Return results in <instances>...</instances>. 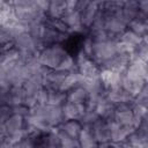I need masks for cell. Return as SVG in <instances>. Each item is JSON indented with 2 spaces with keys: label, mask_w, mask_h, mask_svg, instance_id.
Listing matches in <instances>:
<instances>
[{
  "label": "cell",
  "mask_w": 148,
  "mask_h": 148,
  "mask_svg": "<svg viewBox=\"0 0 148 148\" xmlns=\"http://www.w3.org/2000/svg\"><path fill=\"white\" fill-rule=\"evenodd\" d=\"M68 54L65 44H53L45 46L38 53L40 64L49 69H57L65 57Z\"/></svg>",
  "instance_id": "cell-1"
},
{
  "label": "cell",
  "mask_w": 148,
  "mask_h": 148,
  "mask_svg": "<svg viewBox=\"0 0 148 148\" xmlns=\"http://www.w3.org/2000/svg\"><path fill=\"white\" fill-rule=\"evenodd\" d=\"M118 53V37L110 38L104 42H95L91 58L99 65V67Z\"/></svg>",
  "instance_id": "cell-2"
},
{
  "label": "cell",
  "mask_w": 148,
  "mask_h": 148,
  "mask_svg": "<svg viewBox=\"0 0 148 148\" xmlns=\"http://www.w3.org/2000/svg\"><path fill=\"white\" fill-rule=\"evenodd\" d=\"M105 97L114 106H117L119 104H124V103H127V104L134 103V97L130 92H127L121 86L108 88L105 91Z\"/></svg>",
  "instance_id": "cell-3"
},
{
  "label": "cell",
  "mask_w": 148,
  "mask_h": 148,
  "mask_svg": "<svg viewBox=\"0 0 148 148\" xmlns=\"http://www.w3.org/2000/svg\"><path fill=\"white\" fill-rule=\"evenodd\" d=\"M91 128L98 142V147H109V143L111 141V134H110L108 120L99 118L96 123L91 125Z\"/></svg>",
  "instance_id": "cell-4"
},
{
  "label": "cell",
  "mask_w": 148,
  "mask_h": 148,
  "mask_svg": "<svg viewBox=\"0 0 148 148\" xmlns=\"http://www.w3.org/2000/svg\"><path fill=\"white\" fill-rule=\"evenodd\" d=\"M77 72L87 79H96L99 77L101 67L92 58L88 57L77 62Z\"/></svg>",
  "instance_id": "cell-5"
},
{
  "label": "cell",
  "mask_w": 148,
  "mask_h": 148,
  "mask_svg": "<svg viewBox=\"0 0 148 148\" xmlns=\"http://www.w3.org/2000/svg\"><path fill=\"white\" fill-rule=\"evenodd\" d=\"M65 72L58 71V69H46L44 73V87L46 89H60L64 83V80L66 77Z\"/></svg>",
  "instance_id": "cell-6"
},
{
  "label": "cell",
  "mask_w": 148,
  "mask_h": 148,
  "mask_svg": "<svg viewBox=\"0 0 148 148\" xmlns=\"http://www.w3.org/2000/svg\"><path fill=\"white\" fill-rule=\"evenodd\" d=\"M146 84V80L143 79H132L130 77L125 71L120 72V86L130 92L133 97H135L139 91L142 89V87Z\"/></svg>",
  "instance_id": "cell-7"
},
{
  "label": "cell",
  "mask_w": 148,
  "mask_h": 148,
  "mask_svg": "<svg viewBox=\"0 0 148 148\" xmlns=\"http://www.w3.org/2000/svg\"><path fill=\"white\" fill-rule=\"evenodd\" d=\"M101 10V6L95 1V0H90L88 2V5L80 12L81 14V21H82V24L89 29L92 24V22L95 21L96 16L98 15Z\"/></svg>",
  "instance_id": "cell-8"
},
{
  "label": "cell",
  "mask_w": 148,
  "mask_h": 148,
  "mask_svg": "<svg viewBox=\"0 0 148 148\" xmlns=\"http://www.w3.org/2000/svg\"><path fill=\"white\" fill-rule=\"evenodd\" d=\"M87 110V104H79L73 103L69 101H66L62 105V111L65 119H80V117L83 114V112Z\"/></svg>",
  "instance_id": "cell-9"
},
{
  "label": "cell",
  "mask_w": 148,
  "mask_h": 148,
  "mask_svg": "<svg viewBox=\"0 0 148 148\" xmlns=\"http://www.w3.org/2000/svg\"><path fill=\"white\" fill-rule=\"evenodd\" d=\"M65 116L62 111V106L60 105H51L47 104V110H46V121L52 126H60L65 121Z\"/></svg>",
  "instance_id": "cell-10"
},
{
  "label": "cell",
  "mask_w": 148,
  "mask_h": 148,
  "mask_svg": "<svg viewBox=\"0 0 148 148\" xmlns=\"http://www.w3.org/2000/svg\"><path fill=\"white\" fill-rule=\"evenodd\" d=\"M39 146L49 148H59L61 147V140L59 134V126L52 127V130L39 138Z\"/></svg>",
  "instance_id": "cell-11"
},
{
  "label": "cell",
  "mask_w": 148,
  "mask_h": 148,
  "mask_svg": "<svg viewBox=\"0 0 148 148\" xmlns=\"http://www.w3.org/2000/svg\"><path fill=\"white\" fill-rule=\"evenodd\" d=\"M99 77H101V80L104 83L106 89L120 86V73L119 72H116V71H112V69L102 68Z\"/></svg>",
  "instance_id": "cell-12"
},
{
  "label": "cell",
  "mask_w": 148,
  "mask_h": 148,
  "mask_svg": "<svg viewBox=\"0 0 148 148\" xmlns=\"http://www.w3.org/2000/svg\"><path fill=\"white\" fill-rule=\"evenodd\" d=\"M80 146L83 148H92V147H98V142L94 135L91 126H83L82 131L79 136Z\"/></svg>",
  "instance_id": "cell-13"
},
{
  "label": "cell",
  "mask_w": 148,
  "mask_h": 148,
  "mask_svg": "<svg viewBox=\"0 0 148 148\" xmlns=\"http://www.w3.org/2000/svg\"><path fill=\"white\" fill-rule=\"evenodd\" d=\"M67 101L79 104H87L88 91L82 87H74L67 91Z\"/></svg>",
  "instance_id": "cell-14"
},
{
  "label": "cell",
  "mask_w": 148,
  "mask_h": 148,
  "mask_svg": "<svg viewBox=\"0 0 148 148\" xmlns=\"http://www.w3.org/2000/svg\"><path fill=\"white\" fill-rule=\"evenodd\" d=\"M118 40H119L120 43H123V44L128 45V46L136 47L138 45H140V44L142 43V37L127 28L124 32H121V34L118 36Z\"/></svg>",
  "instance_id": "cell-15"
},
{
  "label": "cell",
  "mask_w": 148,
  "mask_h": 148,
  "mask_svg": "<svg viewBox=\"0 0 148 148\" xmlns=\"http://www.w3.org/2000/svg\"><path fill=\"white\" fill-rule=\"evenodd\" d=\"M60 127H61L67 134H69L71 136L79 139L83 125L81 124V121H80L79 119H67V120H65V121L60 125Z\"/></svg>",
  "instance_id": "cell-16"
},
{
  "label": "cell",
  "mask_w": 148,
  "mask_h": 148,
  "mask_svg": "<svg viewBox=\"0 0 148 148\" xmlns=\"http://www.w3.org/2000/svg\"><path fill=\"white\" fill-rule=\"evenodd\" d=\"M121 13L126 21L130 23L133 18L136 17L139 13V1L138 0H126L124 6L121 7Z\"/></svg>",
  "instance_id": "cell-17"
},
{
  "label": "cell",
  "mask_w": 148,
  "mask_h": 148,
  "mask_svg": "<svg viewBox=\"0 0 148 148\" xmlns=\"http://www.w3.org/2000/svg\"><path fill=\"white\" fill-rule=\"evenodd\" d=\"M66 10V0H51L46 15L49 18H60Z\"/></svg>",
  "instance_id": "cell-18"
},
{
  "label": "cell",
  "mask_w": 148,
  "mask_h": 148,
  "mask_svg": "<svg viewBox=\"0 0 148 148\" xmlns=\"http://www.w3.org/2000/svg\"><path fill=\"white\" fill-rule=\"evenodd\" d=\"M49 90V104L62 106L67 101V92L60 89H47Z\"/></svg>",
  "instance_id": "cell-19"
},
{
  "label": "cell",
  "mask_w": 148,
  "mask_h": 148,
  "mask_svg": "<svg viewBox=\"0 0 148 148\" xmlns=\"http://www.w3.org/2000/svg\"><path fill=\"white\" fill-rule=\"evenodd\" d=\"M127 28H128L130 30L134 31L135 34L140 35L141 37L145 36V35L148 32L147 25H146V20H143V18H141V17H138V16H136L135 18H133V20L128 23Z\"/></svg>",
  "instance_id": "cell-20"
},
{
  "label": "cell",
  "mask_w": 148,
  "mask_h": 148,
  "mask_svg": "<svg viewBox=\"0 0 148 148\" xmlns=\"http://www.w3.org/2000/svg\"><path fill=\"white\" fill-rule=\"evenodd\" d=\"M45 25H46V22H42V21H34L31 23H29L27 25V31L36 39H39L42 38V35L44 32V29H45Z\"/></svg>",
  "instance_id": "cell-21"
},
{
  "label": "cell",
  "mask_w": 148,
  "mask_h": 148,
  "mask_svg": "<svg viewBox=\"0 0 148 148\" xmlns=\"http://www.w3.org/2000/svg\"><path fill=\"white\" fill-rule=\"evenodd\" d=\"M59 134H60V140H61V147L62 148H77V147H81L79 139L73 138L69 134H67L60 126H59Z\"/></svg>",
  "instance_id": "cell-22"
},
{
  "label": "cell",
  "mask_w": 148,
  "mask_h": 148,
  "mask_svg": "<svg viewBox=\"0 0 148 148\" xmlns=\"http://www.w3.org/2000/svg\"><path fill=\"white\" fill-rule=\"evenodd\" d=\"M57 69L61 71V72H65V73H71V72L77 71V64H76L75 57H73L72 54L68 53L65 57V59L61 61V64L59 65V67Z\"/></svg>",
  "instance_id": "cell-23"
},
{
  "label": "cell",
  "mask_w": 148,
  "mask_h": 148,
  "mask_svg": "<svg viewBox=\"0 0 148 148\" xmlns=\"http://www.w3.org/2000/svg\"><path fill=\"white\" fill-rule=\"evenodd\" d=\"M101 117L98 116V113L95 111L94 108H88L87 106V110L83 112V114L80 117V121L83 126H91L94 123H96Z\"/></svg>",
  "instance_id": "cell-24"
},
{
  "label": "cell",
  "mask_w": 148,
  "mask_h": 148,
  "mask_svg": "<svg viewBox=\"0 0 148 148\" xmlns=\"http://www.w3.org/2000/svg\"><path fill=\"white\" fill-rule=\"evenodd\" d=\"M94 45H95V42H94L92 37H91L89 34H87V35L84 36V38L82 39V43H81V50H82L88 57L91 58V56H92V51H94Z\"/></svg>",
  "instance_id": "cell-25"
},
{
  "label": "cell",
  "mask_w": 148,
  "mask_h": 148,
  "mask_svg": "<svg viewBox=\"0 0 148 148\" xmlns=\"http://www.w3.org/2000/svg\"><path fill=\"white\" fill-rule=\"evenodd\" d=\"M131 56H134L136 58H139L140 60L145 61L146 64H148V45H146L143 42L138 45L134 50V52L131 54Z\"/></svg>",
  "instance_id": "cell-26"
},
{
  "label": "cell",
  "mask_w": 148,
  "mask_h": 148,
  "mask_svg": "<svg viewBox=\"0 0 148 148\" xmlns=\"http://www.w3.org/2000/svg\"><path fill=\"white\" fill-rule=\"evenodd\" d=\"M134 103H139L148 108V82H146L139 94L134 97Z\"/></svg>",
  "instance_id": "cell-27"
},
{
  "label": "cell",
  "mask_w": 148,
  "mask_h": 148,
  "mask_svg": "<svg viewBox=\"0 0 148 148\" xmlns=\"http://www.w3.org/2000/svg\"><path fill=\"white\" fill-rule=\"evenodd\" d=\"M132 111H133L135 118H138L139 120H142V118L148 113V108L142 104H139V103H133Z\"/></svg>",
  "instance_id": "cell-28"
},
{
  "label": "cell",
  "mask_w": 148,
  "mask_h": 148,
  "mask_svg": "<svg viewBox=\"0 0 148 148\" xmlns=\"http://www.w3.org/2000/svg\"><path fill=\"white\" fill-rule=\"evenodd\" d=\"M12 114H13V109L10 105L0 106V123H5Z\"/></svg>",
  "instance_id": "cell-29"
},
{
  "label": "cell",
  "mask_w": 148,
  "mask_h": 148,
  "mask_svg": "<svg viewBox=\"0 0 148 148\" xmlns=\"http://www.w3.org/2000/svg\"><path fill=\"white\" fill-rule=\"evenodd\" d=\"M37 102L38 104H49V90L44 87L43 89L39 90V92L37 94Z\"/></svg>",
  "instance_id": "cell-30"
},
{
  "label": "cell",
  "mask_w": 148,
  "mask_h": 148,
  "mask_svg": "<svg viewBox=\"0 0 148 148\" xmlns=\"http://www.w3.org/2000/svg\"><path fill=\"white\" fill-rule=\"evenodd\" d=\"M35 5L38 10L46 13L49 10V7L51 5V0H35Z\"/></svg>",
  "instance_id": "cell-31"
},
{
  "label": "cell",
  "mask_w": 148,
  "mask_h": 148,
  "mask_svg": "<svg viewBox=\"0 0 148 148\" xmlns=\"http://www.w3.org/2000/svg\"><path fill=\"white\" fill-rule=\"evenodd\" d=\"M80 0H66V9H76Z\"/></svg>",
  "instance_id": "cell-32"
},
{
  "label": "cell",
  "mask_w": 148,
  "mask_h": 148,
  "mask_svg": "<svg viewBox=\"0 0 148 148\" xmlns=\"http://www.w3.org/2000/svg\"><path fill=\"white\" fill-rule=\"evenodd\" d=\"M139 127H141V128H143V130L148 131V113L142 118L141 124H140V126H139Z\"/></svg>",
  "instance_id": "cell-33"
},
{
  "label": "cell",
  "mask_w": 148,
  "mask_h": 148,
  "mask_svg": "<svg viewBox=\"0 0 148 148\" xmlns=\"http://www.w3.org/2000/svg\"><path fill=\"white\" fill-rule=\"evenodd\" d=\"M142 42H143L146 45H148V32H147L145 36H142Z\"/></svg>",
  "instance_id": "cell-34"
},
{
  "label": "cell",
  "mask_w": 148,
  "mask_h": 148,
  "mask_svg": "<svg viewBox=\"0 0 148 148\" xmlns=\"http://www.w3.org/2000/svg\"><path fill=\"white\" fill-rule=\"evenodd\" d=\"M7 1H9V0H7Z\"/></svg>",
  "instance_id": "cell-35"
},
{
  "label": "cell",
  "mask_w": 148,
  "mask_h": 148,
  "mask_svg": "<svg viewBox=\"0 0 148 148\" xmlns=\"http://www.w3.org/2000/svg\"><path fill=\"white\" fill-rule=\"evenodd\" d=\"M138 1H139V0H138Z\"/></svg>",
  "instance_id": "cell-36"
}]
</instances>
